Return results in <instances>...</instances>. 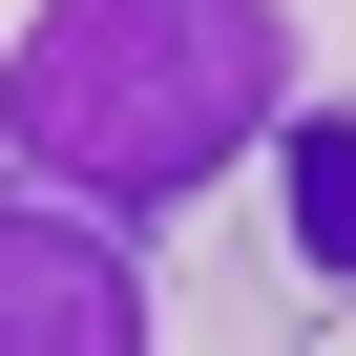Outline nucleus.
<instances>
[{
  "label": "nucleus",
  "instance_id": "nucleus-3",
  "mask_svg": "<svg viewBox=\"0 0 356 356\" xmlns=\"http://www.w3.org/2000/svg\"><path fill=\"white\" fill-rule=\"evenodd\" d=\"M273 252H293V293H356V126L335 105L273 126Z\"/></svg>",
  "mask_w": 356,
  "mask_h": 356
},
{
  "label": "nucleus",
  "instance_id": "nucleus-1",
  "mask_svg": "<svg viewBox=\"0 0 356 356\" xmlns=\"http://www.w3.org/2000/svg\"><path fill=\"white\" fill-rule=\"evenodd\" d=\"M273 126H293V22L273 0H42L0 42L22 189H63L105 231H189Z\"/></svg>",
  "mask_w": 356,
  "mask_h": 356
},
{
  "label": "nucleus",
  "instance_id": "nucleus-5",
  "mask_svg": "<svg viewBox=\"0 0 356 356\" xmlns=\"http://www.w3.org/2000/svg\"><path fill=\"white\" fill-rule=\"evenodd\" d=\"M314 356H356V335H314Z\"/></svg>",
  "mask_w": 356,
  "mask_h": 356
},
{
  "label": "nucleus",
  "instance_id": "nucleus-2",
  "mask_svg": "<svg viewBox=\"0 0 356 356\" xmlns=\"http://www.w3.org/2000/svg\"><path fill=\"white\" fill-rule=\"evenodd\" d=\"M0 356H147V273L105 210H0Z\"/></svg>",
  "mask_w": 356,
  "mask_h": 356
},
{
  "label": "nucleus",
  "instance_id": "nucleus-4",
  "mask_svg": "<svg viewBox=\"0 0 356 356\" xmlns=\"http://www.w3.org/2000/svg\"><path fill=\"white\" fill-rule=\"evenodd\" d=\"M273 293H293L273 231H252V252H189V335H273Z\"/></svg>",
  "mask_w": 356,
  "mask_h": 356
}]
</instances>
